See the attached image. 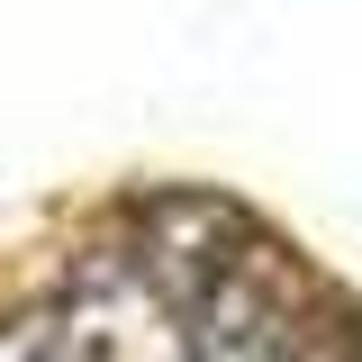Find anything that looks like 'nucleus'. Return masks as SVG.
Here are the masks:
<instances>
[{"label": "nucleus", "mask_w": 362, "mask_h": 362, "mask_svg": "<svg viewBox=\"0 0 362 362\" xmlns=\"http://www.w3.org/2000/svg\"><path fill=\"white\" fill-rule=\"evenodd\" d=\"M308 272L281 245H245L235 263L181 308L190 362H290L308 344Z\"/></svg>", "instance_id": "f257e3e1"}, {"label": "nucleus", "mask_w": 362, "mask_h": 362, "mask_svg": "<svg viewBox=\"0 0 362 362\" xmlns=\"http://www.w3.org/2000/svg\"><path fill=\"white\" fill-rule=\"evenodd\" d=\"M245 245H254V235H245V209L218 199V190H163V199L145 209V281H154L173 308H190Z\"/></svg>", "instance_id": "f03ea898"}, {"label": "nucleus", "mask_w": 362, "mask_h": 362, "mask_svg": "<svg viewBox=\"0 0 362 362\" xmlns=\"http://www.w3.org/2000/svg\"><path fill=\"white\" fill-rule=\"evenodd\" d=\"M0 362H90V326L73 308H18L0 326Z\"/></svg>", "instance_id": "7ed1b4c3"}, {"label": "nucleus", "mask_w": 362, "mask_h": 362, "mask_svg": "<svg viewBox=\"0 0 362 362\" xmlns=\"http://www.w3.org/2000/svg\"><path fill=\"white\" fill-rule=\"evenodd\" d=\"M290 362H362V335L354 326H308V344H299Z\"/></svg>", "instance_id": "20e7f679"}]
</instances>
